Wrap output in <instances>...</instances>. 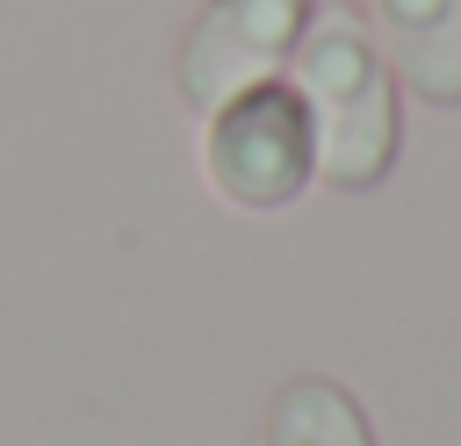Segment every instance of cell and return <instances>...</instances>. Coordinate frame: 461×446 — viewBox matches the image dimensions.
Listing matches in <instances>:
<instances>
[{
	"label": "cell",
	"instance_id": "6da1fadb",
	"mask_svg": "<svg viewBox=\"0 0 461 446\" xmlns=\"http://www.w3.org/2000/svg\"><path fill=\"white\" fill-rule=\"evenodd\" d=\"M288 86L310 115L317 180L339 194H367L389 180L403 122H396V79L382 50L367 43L353 7H317L288 50Z\"/></svg>",
	"mask_w": 461,
	"mask_h": 446
},
{
	"label": "cell",
	"instance_id": "7a4b0ae2",
	"mask_svg": "<svg viewBox=\"0 0 461 446\" xmlns=\"http://www.w3.org/2000/svg\"><path fill=\"white\" fill-rule=\"evenodd\" d=\"M202 173L245 216L288 209L317 180V144H310V115H303L295 86L267 79V86L223 101L209 115V129H202Z\"/></svg>",
	"mask_w": 461,
	"mask_h": 446
},
{
	"label": "cell",
	"instance_id": "3957f363",
	"mask_svg": "<svg viewBox=\"0 0 461 446\" xmlns=\"http://www.w3.org/2000/svg\"><path fill=\"white\" fill-rule=\"evenodd\" d=\"M303 22H310V0H202L173 58L180 101L194 115H216L223 101L281 79Z\"/></svg>",
	"mask_w": 461,
	"mask_h": 446
},
{
	"label": "cell",
	"instance_id": "277c9868",
	"mask_svg": "<svg viewBox=\"0 0 461 446\" xmlns=\"http://www.w3.org/2000/svg\"><path fill=\"white\" fill-rule=\"evenodd\" d=\"M367 43L425 108H461V0H367Z\"/></svg>",
	"mask_w": 461,
	"mask_h": 446
},
{
	"label": "cell",
	"instance_id": "5b68a950",
	"mask_svg": "<svg viewBox=\"0 0 461 446\" xmlns=\"http://www.w3.org/2000/svg\"><path fill=\"white\" fill-rule=\"evenodd\" d=\"M267 446H375V424L331 374H295L267 403Z\"/></svg>",
	"mask_w": 461,
	"mask_h": 446
}]
</instances>
